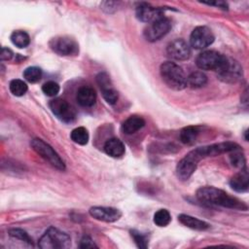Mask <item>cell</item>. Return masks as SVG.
<instances>
[{
  "label": "cell",
  "mask_w": 249,
  "mask_h": 249,
  "mask_svg": "<svg viewBox=\"0 0 249 249\" xmlns=\"http://www.w3.org/2000/svg\"><path fill=\"white\" fill-rule=\"evenodd\" d=\"M42 91L50 97L55 96L59 92V86L53 81H49L42 86Z\"/></svg>",
  "instance_id": "f546056e"
},
{
  "label": "cell",
  "mask_w": 249,
  "mask_h": 249,
  "mask_svg": "<svg viewBox=\"0 0 249 249\" xmlns=\"http://www.w3.org/2000/svg\"><path fill=\"white\" fill-rule=\"evenodd\" d=\"M89 213L92 218L107 223L116 222L122 216V212L119 209L105 206H93L89 208Z\"/></svg>",
  "instance_id": "9a60e30c"
},
{
  "label": "cell",
  "mask_w": 249,
  "mask_h": 249,
  "mask_svg": "<svg viewBox=\"0 0 249 249\" xmlns=\"http://www.w3.org/2000/svg\"><path fill=\"white\" fill-rule=\"evenodd\" d=\"M199 133V129L197 126L195 125H189L180 131V140L182 143L187 145H192L195 143L197 135Z\"/></svg>",
  "instance_id": "44dd1931"
},
{
  "label": "cell",
  "mask_w": 249,
  "mask_h": 249,
  "mask_svg": "<svg viewBox=\"0 0 249 249\" xmlns=\"http://www.w3.org/2000/svg\"><path fill=\"white\" fill-rule=\"evenodd\" d=\"M9 88H10L11 92L15 96H22L27 91V85L25 84V82H23L22 80H19V79L12 80L10 82Z\"/></svg>",
  "instance_id": "d4e9b609"
},
{
  "label": "cell",
  "mask_w": 249,
  "mask_h": 249,
  "mask_svg": "<svg viewBox=\"0 0 249 249\" xmlns=\"http://www.w3.org/2000/svg\"><path fill=\"white\" fill-rule=\"evenodd\" d=\"M50 48L57 54L63 56L77 55L79 53V45L75 39L69 36H56L49 42Z\"/></svg>",
  "instance_id": "8992f818"
},
{
  "label": "cell",
  "mask_w": 249,
  "mask_h": 249,
  "mask_svg": "<svg viewBox=\"0 0 249 249\" xmlns=\"http://www.w3.org/2000/svg\"><path fill=\"white\" fill-rule=\"evenodd\" d=\"M80 248H96L97 245L93 242V240L89 236H84L80 241Z\"/></svg>",
  "instance_id": "1f68e13d"
},
{
  "label": "cell",
  "mask_w": 249,
  "mask_h": 249,
  "mask_svg": "<svg viewBox=\"0 0 249 249\" xmlns=\"http://www.w3.org/2000/svg\"><path fill=\"white\" fill-rule=\"evenodd\" d=\"M196 198L205 204L217 205L231 209L246 210L247 205L235 196H231L221 189L215 187H201L196 191Z\"/></svg>",
  "instance_id": "6da1fadb"
},
{
  "label": "cell",
  "mask_w": 249,
  "mask_h": 249,
  "mask_svg": "<svg viewBox=\"0 0 249 249\" xmlns=\"http://www.w3.org/2000/svg\"><path fill=\"white\" fill-rule=\"evenodd\" d=\"M225 59L226 56L216 51H204L197 55L196 64L200 70H212L218 72L224 64Z\"/></svg>",
  "instance_id": "52a82bcc"
},
{
  "label": "cell",
  "mask_w": 249,
  "mask_h": 249,
  "mask_svg": "<svg viewBox=\"0 0 249 249\" xmlns=\"http://www.w3.org/2000/svg\"><path fill=\"white\" fill-rule=\"evenodd\" d=\"M70 137L75 143H77L79 145H86L89 142V132L86 127L78 126L71 131Z\"/></svg>",
  "instance_id": "cb8c5ba5"
},
{
  "label": "cell",
  "mask_w": 249,
  "mask_h": 249,
  "mask_svg": "<svg viewBox=\"0 0 249 249\" xmlns=\"http://www.w3.org/2000/svg\"><path fill=\"white\" fill-rule=\"evenodd\" d=\"M160 73L165 85L175 90L184 89L187 87V76L182 67L172 61H165L160 67Z\"/></svg>",
  "instance_id": "7a4b0ae2"
},
{
  "label": "cell",
  "mask_w": 249,
  "mask_h": 249,
  "mask_svg": "<svg viewBox=\"0 0 249 249\" xmlns=\"http://www.w3.org/2000/svg\"><path fill=\"white\" fill-rule=\"evenodd\" d=\"M104 151L108 156L112 158H120L124 154L125 148L120 139L113 137L105 142Z\"/></svg>",
  "instance_id": "ac0fdd59"
},
{
  "label": "cell",
  "mask_w": 249,
  "mask_h": 249,
  "mask_svg": "<svg viewBox=\"0 0 249 249\" xmlns=\"http://www.w3.org/2000/svg\"><path fill=\"white\" fill-rule=\"evenodd\" d=\"M217 73L222 81L235 83L242 78V67L236 60L226 56L224 64Z\"/></svg>",
  "instance_id": "9c48e42d"
},
{
  "label": "cell",
  "mask_w": 249,
  "mask_h": 249,
  "mask_svg": "<svg viewBox=\"0 0 249 249\" xmlns=\"http://www.w3.org/2000/svg\"><path fill=\"white\" fill-rule=\"evenodd\" d=\"M136 18L143 22L151 23L163 17V10L161 8H156L147 3H141L135 10Z\"/></svg>",
  "instance_id": "5bb4252c"
},
{
  "label": "cell",
  "mask_w": 249,
  "mask_h": 249,
  "mask_svg": "<svg viewBox=\"0 0 249 249\" xmlns=\"http://www.w3.org/2000/svg\"><path fill=\"white\" fill-rule=\"evenodd\" d=\"M171 28V21L169 18L162 17L151 23L145 28L144 36L150 42H155L162 38Z\"/></svg>",
  "instance_id": "30bf717a"
},
{
  "label": "cell",
  "mask_w": 249,
  "mask_h": 249,
  "mask_svg": "<svg viewBox=\"0 0 249 249\" xmlns=\"http://www.w3.org/2000/svg\"><path fill=\"white\" fill-rule=\"evenodd\" d=\"M53 115L64 123H72L76 119V110L74 107L62 98H54L49 103Z\"/></svg>",
  "instance_id": "ba28073f"
},
{
  "label": "cell",
  "mask_w": 249,
  "mask_h": 249,
  "mask_svg": "<svg viewBox=\"0 0 249 249\" xmlns=\"http://www.w3.org/2000/svg\"><path fill=\"white\" fill-rule=\"evenodd\" d=\"M12 43L20 49L26 48L30 43L29 35L23 30H16L11 34Z\"/></svg>",
  "instance_id": "603a6c76"
},
{
  "label": "cell",
  "mask_w": 249,
  "mask_h": 249,
  "mask_svg": "<svg viewBox=\"0 0 249 249\" xmlns=\"http://www.w3.org/2000/svg\"><path fill=\"white\" fill-rule=\"evenodd\" d=\"M214 35L207 26L196 27L190 36V44L196 50H202L214 42Z\"/></svg>",
  "instance_id": "8fae6325"
},
{
  "label": "cell",
  "mask_w": 249,
  "mask_h": 249,
  "mask_svg": "<svg viewBox=\"0 0 249 249\" xmlns=\"http://www.w3.org/2000/svg\"><path fill=\"white\" fill-rule=\"evenodd\" d=\"M130 235L133 238L135 244L137 245L138 248H142L145 249L148 247V239L147 236L143 233H141L140 231H136V230H131L130 231Z\"/></svg>",
  "instance_id": "f1b7e54d"
},
{
  "label": "cell",
  "mask_w": 249,
  "mask_h": 249,
  "mask_svg": "<svg viewBox=\"0 0 249 249\" xmlns=\"http://www.w3.org/2000/svg\"><path fill=\"white\" fill-rule=\"evenodd\" d=\"M77 102L83 107H91L96 101V93L93 88L89 86L81 87L76 95Z\"/></svg>",
  "instance_id": "2e32d148"
},
{
  "label": "cell",
  "mask_w": 249,
  "mask_h": 249,
  "mask_svg": "<svg viewBox=\"0 0 249 249\" xmlns=\"http://www.w3.org/2000/svg\"><path fill=\"white\" fill-rule=\"evenodd\" d=\"M14 56V53L12 52V50L8 49V48H2L1 50V53H0V59L2 61L4 60H11Z\"/></svg>",
  "instance_id": "d6a6232c"
},
{
  "label": "cell",
  "mask_w": 249,
  "mask_h": 249,
  "mask_svg": "<svg viewBox=\"0 0 249 249\" xmlns=\"http://www.w3.org/2000/svg\"><path fill=\"white\" fill-rule=\"evenodd\" d=\"M231 187L238 193H244L249 188V175L246 167L242 168L238 173L233 175L230 180Z\"/></svg>",
  "instance_id": "e0dca14e"
},
{
  "label": "cell",
  "mask_w": 249,
  "mask_h": 249,
  "mask_svg": "<svg viewBox=\"0 0 249 249\" xmlns=\"http://www.w3.org/2000/svg\"><path fill=\"white\" fill-rule=\"evenodd\" d=\"M168 56L174 60H186L191 56V49L183 39L171 41L166 48Z\"/></svg>",
  "instance_id": "4fadbf2b"
},
{
  "label": "cell",
  "mask_w": 249,
  "mask_h": 249,
  "mask_svg": "<svg viewBox=\"0 0 249 249\" xmlns=\"http://www.w3.org/2000/svg\"><path fill=\"white\" fill-rule=\"evenodd\" d=\"M203 4H207V5H210V6H216V7H219L223 10H227L228 9V4L226 2H223V1H215V2H203Z\"/></svg>",
  "instance_id": "836d02e7"
},
{
  "label": "cell",
  "mask_w": 249,
  "mask_h": 249,
  "mask_svg": "<svg viewBox=\"0 0 249 249\" xmlns=\"http://www.w3.org/2000/svg\"><path fill=\"white\" fill-rule=\"evenodd\" d=\"M30 145L38 155H40L44 160H46L53 167L62 171L65 169V164L61 160V158L52 148V146H50L44 140L40 138H34L31 140Z\"/></svg>",
  "instance_id": "5b68a950"
},
{
  "label": "cell",
  "mask_w": 249,
  "mask_h": 249,
  "mask_svg": "<svg viewBox=\"0 0 249 249\" xmlns=\"http://www.w3.org/2000/svg\"><path fill=\"white\" fill-rule=\"evenodd\" d=\"M207 83L206 75L201 71H195L192 72L187 77V86L191 87L192 89H199L205 86Z\"/></svg>",
  "instance_id": "7402d4cb"
},
{
  "label": "cell",
  "mask_w": 249,
  "mask_h": 249,
  "mask_svg": "<svg viewBox=\"0 0 249 249\" xmlns=\"http://www.w3.org/2000/svg\"><path fill=\"white\" fill-rule=\"evenodd\" d=\"M145 125V121L139 116H130L122 124V129L125 134H132Z\"/></svg>",
  "instance_id": "ffe728a7"
},
{
  "label": "cell",
  "mask_w": 249,
  "mask_h": 249,
  "mask_svg": "<svg viewBox=\"0 0 249 249\" xmlns=\"http://www.w3.org/2000/svg\"><path fill=\"white\" fill-rule=\"evenodd\" d=\"M171 221V216L166 209H160L154 215V223L159 227H165Z\"/></svg>",
  "instance_id": "4316f807"
},
{
  "label": "cell",
  "mask_w": 249,
  "mask_h": 249,
  "mask_svg": "<svg viewBox=\"0 0 249 249\" xmlns=\"http://www.w3.org/2000/svg\"><path fill=\"white\" fill-rule=\"evenodd\" d=\"M178 220L184 226H186L190 229H193V230H196V231H204V230H207L210 227L208 223H206L202 220H199L196 217L186 215V214L179 215Z\"/></svg>",
  "instance_id": "d6986e66"
},
{
  "label": "cell",
  "mask_w": 249,
  "mask_h": 249,
  "mask_svg": "<svg viewBox=\"0 0 249 249\" xmlns=\"http://www.w3.org/2000/svg\"><path fill=\"white\" fill-rule=\"evenodd\" d=\"M231 156H230V159H231V162L233 166L235 167H239V168H244L245 167V159L243 157V155L239 152V149L237 150H234L232 152Z\"/></svg>",
  "instance_id": "4dcf8cb0"
},
{
  "label": "cell",
  "mask_w": 249,
  "mask_h": 249,
  "mask_svg": "<svg viewBox=\"0 0 249 249\" xmlns=\"http://www.w3.org/2000/svg\"><path fill=\"white\" fill-rule=\"evenodd\" d=\"M42 77V70L36 66L27 67L23 71V78L29 83H36Z\"/></svg>",
  "instance_id": "484cf974"
},
{
  "label": "cell",
  "mask_w": 249,
  "mask_h": 249,
  "mask_svg": "<svg viewBox=\"0 0 249 249\" xmlns=\"http://www.w3.org/2000/svg\"><path fill=\"white\" fill-rule=\"evenodd\" d=\"M239 148H240L239 145L233 142H221V143H216V144L207 145L203 147H198L188 154L194 159L196 162L198 163L204 158L214 157L224 153H230Z\"/></svg>",
  "instance_id": "277c9868"
},
{
  "label": "cell",
  "mask_w": 249,
  "mask_h": 249,
  "mask_svg": "<svg viewBox=\"0 0 249 249\" xmlns=\"http://www.w3.org/2000/svg\"><path fill=\"white\" fill-rule=\"evenodd\" d=\"M95 80L105 101L109 104H115L118 100L119 94L114 88L109 75L105 72H100L96 75Z\"/></svg>",
  "instance_id": "7c38bea8"
},
{
  "label": "cell",
  "mask_w": 249,
  "mask_h": 249,
  "mask_svg": "<svg viewBox=\"0 0 249 249\" xmlns=\"http://www.w3.org/2000/svg\"><path fill=\"white\" fill-rule=\"evenodd\" d=\"M9 235L13 238H16V239H18V240H21V241H25L29 244H33L32 242V239L30 238V236L28 235V233L21 230V229H11L9 230Z\"/></svg>",
  "instance_id": "83f0119b"
},
{
  "label": "cell",
  "mask_w": 249,
  "mask_h": 249,
  "mask_svg": "<svg viewBox=\"0 0 249 249\" xmlns=\"http://www.w3.org/2000/svg\"><path fill=\"white\" fill-rule=\"evenodd\" d=\"M38 246L42 249H64L71 246V238L58 229L50 227L39 239Z\"/></svg>",
  "instance_id": "3957f363"
}]
</instances>
